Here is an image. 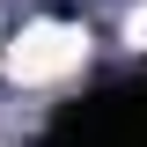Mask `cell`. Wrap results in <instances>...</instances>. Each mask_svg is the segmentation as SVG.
Instances as JSON below:
<instances>
[{
  "label": "cell",
  "instance_id": "cell-1",
  "mask_svg": "<svg viewBox=\"0 0 147 147\" xmlns=\"http://www.w3.org/2000/svg\"><path fill=\"white\" fill-rule=\"evenodd\" d=\"M74 59H81V44H74L66 30H37L30 37V52H15V74H59V66H74Z\"/></svg>",
  "mask_w": 147,
  "mask_h": 147
}]
</instances>
